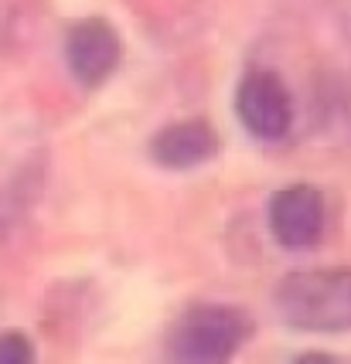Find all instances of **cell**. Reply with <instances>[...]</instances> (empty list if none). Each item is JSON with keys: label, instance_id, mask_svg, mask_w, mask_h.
<instances>
[{"label": "cell", "instance_id": "7", "mask_svg": "<svg viewBox=\"0 0 351 364\" xmlns=\"http://www.w3.org/2000/svg\"><path fill=\"white\" fill-rule=\"evenodd\" d=\"M34 361V344L17 331L0 333V364H28Z\"/></svg>", "mask_w": 351, "mask_h": 364}, {"label": "cell", "instance_id": "1", "mask_svg": "<svg viewBox=\"0 0 351 364\" xmlns=\"http://www.w3.org/2000/svg\"><path fill=\"white\" fill-rule=\"evenodd\" d=\"M280 320L303 333L351 331V269H297L273 289Z\"/></svg>", "mask_w": 351, "mask_h": 364}, {"label": "cell", "instance_id": "4", "mask_svg": "<svg viewBox=\"0 0 351 364\" xmlns=\"http://www.w3.org/2000/svg\"><path fill=\"white\" fill-rule=\"evenodd\" d=\"M120 55H123L120 34L103 17L75 21L65 34V65L82 89H96L110 79L120 65Z\"/></svg>", "mask_w": 351, "mask_h": 364}, {"label": "cell", "instance_id": "2", "mask_svg": "<svg viewBox=\"0 0 351 364\" xmlns=\"http://www.w3.org/2000/svg\"><path fill=\"white\" fill-rule=\"evenodd\" d=\"M253 337V320L239 306L225 303H194L167 333L171 361L184 364H219L229 361L236 350Z\"/></svg>", "mask_w": 351, "mask_h": 364}, {"label": "cell", "instance_id": "3", "mask_svg": "<svg viewBox=\"0 0 351 364\" xmlns=\"http://www.w3.org/2000/svg\"><path fill=\"white\" fill-rule=\"evenodd\" d=\"M236 112H239V123L246 127L249 136L270 143L283 140L290 133V123H293V106H290L287 85L273 72H249L239 82Z\"/></svg>", "mask_w": 351, "mask_h": 364}, {"label": "cell", "instance_id": "6", "mask_svg": "<svg viewBox=\"0 0 351 364\" xmlns=\"http://www.w3.org/2000/svg\"><path fill=\"white\" fill-rule=\"evenodd\" d=\"M147 154L164 171H192V167H201L219 154V133L208 127L205 119L171 123V127L154 133Z\"/></svg>", "mask_w": 351, "mask_h": 364}, {"label": "cell", "instance_id": "5", "mask_svg": "<svg viewBox=\"0 0 351 364\" xmlns=\"http://www.w3.org/2000/svg\"><path fill=\"white\" fill-rule=\"evenodd\" d=\"M270 232L273 238L290 249L303 252L318 245L324 235V198L314 184H287L270 201Z\"/></svg>", "mask_w": 351, "mask_h": 364}]
</instances>
